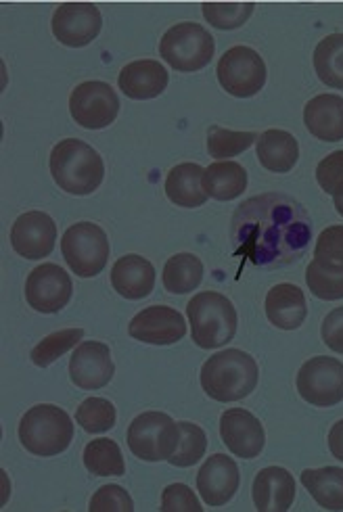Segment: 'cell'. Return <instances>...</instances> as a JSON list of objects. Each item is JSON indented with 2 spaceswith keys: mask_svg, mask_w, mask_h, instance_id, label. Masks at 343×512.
I'll return each mask as SVG.
<instances>
[{
  "mask_svg": "<svg viewBox=\"0 0 343 512\" xmlns=\"http://www.w3.org/2000/svg\"><path fill=\"white\" fill-rule=\"evenodd\" d=\"M203 189L216 201H233L247 189V172L237 161H216L205 168Z\"/></svg>",
  "mask_w": 343,
  "mask_h": 512,
  "instance_id": "26",
  "label": "cell"
},
{
  "mask_svg": "<svg viewBox=\"0 0 343 512\" xmlns=\"http://www.w3.org/2000/svg\"><path fill=\"white\" fill-rule=\"evenodd\" d=\"M306 283L318 299L337 301L343 299V270H327L314 260L306 268Z\"/></svg>",
  "mask_w": 343,
  "mask_h": 512,
  "instance_id": "36",
  "label": "cell"
},
{
  "mask_svg": "<svg viewBox=\"0 0 343 512\" xmlns=\"http://www.w3.org/2000/svg\"><path fill=\"white\" fill-rule=\"evenodd\" d=\"M74 421L63 408L38 404L19 421V441L34 456H57L70 448Z\"/></svg>",
  "mask_w": 343,
  "mask_h": 512,
  "instance_id": "5",
  "label": "cell"
},
{
  "mask_svg": "<svg viewBox=\"0 0 343 512\" xmlns=\"http://www.w3.org/2000/svg\"><path fill=\"white\" fill-rule=\"evenodd\" d=\"M162 281L168 293H174V295L191 293L203 281V264L193 253H178L166 262Z\"/></svg>",
  "mask_w": 343,
  "mask_h": 512,
  "instance_id": "28",
  "label": "cell"
},
{
  "mask_svg": "<svg viewBox=\"0 0 343 512\" xmlns=\"http://www.w3.org/2000/svg\"><path fill=\"white\" fill-rule=\"evenodd\" d=\"M128 333L149 345H172L187 335V322L170 306H151L132 318Z\"/></svg>",
  "mask_w": 343,
  "mask_h": 512,
  "instance_id": "16",
  "label": "cell"
},
{
  "mask_svg": "<svg viewBox=\"0 0 343 512\" xmlns=\"http://www.w3.org/2000/svg\"><path fill=\"white\" fill-rule=\"evenodd\" d=\"M329 450L337 460L343 462V421L335 423L329 431Z\"/></svg>",
  "mask_w": 343,
  "mask_h": 512,
  "instance_id": "42",
  "label": "cell"
},
{
  "mask_svg": "<svg viewBox=\"0 0 343 512\" xmlns=\"http://www.w3.org/2000/svg\"><path fill=\"white\" fill-rule=\"evenodd\" d=\"M51 28L61 44L80 49L99 36L103 17L93 3H63L53 15Z\"/></svg>",
  "mask_w": 343,
  "mask_h": 512,
  "instance_id": "13",
  "label": "cell"
},
{
  "mask_svg": "<svg viewBox=\"0 0 343 512\" xmlns=\"http://www.w3.org/2000/svg\"><path fill=\"white\" fill-rule=\"evenodd\" d=\"M314 262L327 270H343V226L335 224L320 232L314 247Z\"/></svg>",
  "mask_w": 343,
  "mask_h": 512,
  "instance_id": "37",
  "label": "cell"
},
{
  "mask_svg": "<svg viewBox=\"0 0 343 512\" xmlns=\"http://www.w3.org/2000/svg\"><path fill=\"white\" fill-rule=\"evenodd\" d=\"M264 310L272 327H277L281 331H295L302 327L308 316L306 295L300 287H295L291 283H281L268 291Z\"/></svg>",
  "mask_w": 343,
  "mask_h": 512,
  "instance_id": "21",
  "label": "cell"
},
{
  "mask_svg": "<svg viewBox=\"0 0 343 512\" xmlns=\"http://www.w3.org/2000/svg\"><path fill=\"white\" fill-rule=\"evenodd\" d=\"M256 141H258L256 132H235L220 126H212L208 130V153L220 161L231 159L245 153Z\"/></svg>",
  "mask_w": 343,
  "mask_h": 512,
  "instance_id": "31",
  "label": "cell"
},
{
  "mask_svg": "<svg viewBox=\"0 0 343 512\" xmlns=\"http://www.w3.org/2000/svg\"><path fill=\"white\" fill-rule=\"evenodd\" d=\"M241 475L233 458L226 454H214L203 462L197 473V490L208 506H224L231 502L239 490Z\"/></svg>",
  "mask_w": 343,
  "mask_h": 512,
  "instance_id": "17",
  "label": "cell"
},
{
  "mask_svg": "<svg viewBox=\"0 0 343 512\" xmlns=\"http://www.w3.org/2000/svg\"><path fill=\"white\" fill-rule=\"evenodd\" d=\"M191 337L201 349H218L237 335L239 316L233 301L216 291H203L187 304Z\"/></svg>",
  "mask_w": 343,
  "mask_h": 512,
  "instance_id": "4",
  "label": "cell"
},
{
  "mask_svg": "<svg viewBox=\"0 0 343 512\" xmlns=\"http://www.w3.org/2000/svg\"><path fill=\"white\" fill-rule=\"evenodd\" d=\"M310 239L312 220L306 207L283 193L251 197L233 214V253L262 270H277L302 260Z\"/></svg>",
  "mask_w": 343,
  "mask_h": 512,
  "instance_id": "1",
  "label": "cell"
},
{
  "mask_svg": "<svg viewBox=\"0 0 343 512\" xmlns=\"http://www.w3.org/2000/svg\"><path fill=\"white\" fill-rule=\"evenodd\" d=\"M178 427L180 441L176 452L170 458V464L180 469L193 467V464H197L203 458L205 450H208V435H205V431L195 423H178Z\"/></svg>",
  "mask_w": 343,
  "mask_h": 512,
  "instance_id": "33",
  "label": "cell"
},
{
  "mask_svg": "<svg viewBox=\"0 0 343 512\" xmlns=\"http://www.w3.org/2000/svg\"><path fill=\"white\" fill-rule=\"evenodd\" d=\"M214 51V36L193 21L176 23L159 42V53L176 72H199L212 61Z\"/></svg>",
  "mask_w": 343,
  "mask_h": 512,
  "instance_id": "6",
  "label": "cell"
},
{
  "mask_svg": "<svg viewBox=\"0 0 343 512\" xmlns=\"http://www.w3.org/2000/svg\"><path fill=\"white\" fill-rule=\"evenodd\" d=\"M314 69L320 82L343 90V34H331L318 42Z\"/></svg>",
  "mask_w": 343,
  "mask_h": 512,
  "instance_id": "29",
  "label": "cell"
},
{
  "mask_svg": "<svg viewBox=\"0 0 343 512\" xmlns=\"http://www.w3.org/2000/svg\"><path fill=\"white\" fill-rule=\"evenodd\" d=\"M57 243L55 220L44 212H26L11 228V245L26 260H42Z\"/></svg>",
  "mask_w": 343,
  "mask_h": 512,
  "instance_id": "14",
  "label": "cell"
},
{
  "mask_svg": "<svg viewBox=\"0 0 343 512\" xmlns=\"http://www.w3.org/2000/svg\"><path fill=\"white\" fill-rule=\"evenodd\" d=\"M116 366L111 360L109 345L101 341H86L76 347L70 360V377L80 389H101L111 379Z\"/></svg>",
  "mask_w": 343,
  "mask_h": 512,
  "instance_id": "18",
  "label": "cell"
},
{
  "mask_svg": "<svg viewBox=\"0 0 343 512\" xmlns=\"http://www.w3.org/2000/svg\"><path fill=\"white\" fill-rule=\"evenodd\" d=\"M320 335H323V341L329 349H333L337 354H343V308L329 312V316L323 320Z\"/></svg>",
  "mask_w": 343,
  "mask_h": 512,
  "instance_id": "41",
  "label": "cell"
},
{
  "mask_svg": "<svg viewBox=\"0 0 343 512\" xmlns=\"http://www.w3.org/2000/svg\"><path fill=\"white\" fill-rule=\"evenodd\" d=\"M256 153L268 172L285 174L291 172L300 159V145L295 136L285 130H266L258 136Z\"/></svg>",
  "mask_w": 343,
  "mask_h": 512,
  "instance_id": "24",
  "label": "cell"
},
{
  "mask_svg": "<svg viewBox=\"0 0 343 512\" xmlns=\"http://www.w3.org/2000/svg\"><path fill=\"white\" fill-rule=\"evenodd\" d=\"M88 508L90 512H132L134 502L122 485H103Z\"/></svg>",
  "mask_w": 343,
  "mask_h": 512,
  "instance_id": "38",
  "label": "cell"
},
{
  "mask_svg": "<svg viewBox=\"0 0 343 512\" xmlns=\"http://www.w3.org/2000/svg\"><path fill=\"white\" fill-rule=\"evenodd\" d=\"M205 170L199 164H180L170 170L166 178V195L174 205L180 207H201L208 201V193L203 189Z\"/></svg>",
  "mask_w": 343,
  "mask_h": 512,
  "instance_id": "25",
  "label": "cell"
},
{
  "mask_svg": "<svg viewBox=\"0 0 343 512\" xmlns=\"http://www.w3.org/2000/svg\"><path fill=\"white\" fill-rule=\"evenodd\" d=\"M74 293L72 278L57 264L34 268L26 281V299L32 310L40 314H57L70 304Z\"/></svg>",
  "mask_w": 343,
  "mask_h": 512,
  "instance_id": "12",
  "label": "cell"
},
{
  "mask_svg": "<svg viewBox=\"0 0 343 512\" xmlns=\"http://www.w3.org/2000/svg\"><path fill=\"white\" fill-rule=\"evenodd\" d=\"M302 485L318 502V506L335 512L343 510V469H308L302 473Z\"/></svg>",
  "mask_w": 343,
  "mask_h": 512,
  "instance_id": "27",
  "label": "cell"
},
{
  "mask_svg": "<svg viewBox=\"0 0 343 512\" xmlns=\"http://www.w3.org/2000/svg\"><path fill=\"white\" fill-rule=\"evenodd\" d=\"M220 437L228 450L245 460L260 456L266 444L260 418L243 408H231L220 416Z\"/></svg>",
  "mask_w": 343,
  "mask_h": 512,
  "instance_id": "15",
  "label": "cell"
},
{
  "mask_svg": "<svg viewBox=\"0 0 343 512\" xmlns=\"http://www.w3.org/2000/svg\"><path fill=\"white\" fill-rule=\"evenodd\" d=\"M220 86L237 99H249L258 95L266 84V63L249 46H233L218 61Z\"/></svg>",
  "mask_w": 343,
  "mask_h": 512,
  "instance_id": "9",
  "label": "cell"
},
{
  "mask_svg": "<svg viewBox=\"0 0 343 512\" xmlns=\"http://www.w3.org/2000/svg\"><path fill=\"white\" fill-rule=\"evenodd\" d=\"M304 124L318 141H343V97L318 95L308 101L304 107Z\"/></svg>",
  "mask_w": 343,
  "mask_h": 512,
  "instance_id": "22",
  "label": "cell"
},
{
  "mask_svg": "<svg viewBox=\"0 0 343 512\" xmlns=\"http://www.w3.org/2000/svg\"><path fill=\"white\" fill-rule=\"evenodd\" d=\"M111 285L126 299H143L155 287V268L143 255H124L111 268Z\"/></svg>",
  "mask_w": 343,
  "mask_h": 512,
  "instance_id": "23",
  "label": "cell"
},
{
  "mask_svg": "<svg viewBox=\"0 0 343 512\" xmlns=\"http://www.w3.org/2000/svg\"><path fill=\"white\" fill-rule=\"evenodd\" d=\"M61 253L67 266L80 278H93L105 270L111 247L101 226L93 222H78L65 230Z\"/></svg>",
  "mask_w": 343,
  "mask_h": 512,
  "instance_id": "8",
  "label": "cell"
},
{
  "mask_svg": "<svg viewBox=\"0 0 343 512\" xmlns=\"http://www.w3.org/2000/svg\"><path fill=\"white\" fill-rule=\"evenodd\" d=\"M333 203H335L337 214H339V216H343V184H341L339 189L333 193Z\"/></svg>",
  "mask_w": 343,
  "mask_h": 512,
  "instance_id": "43",
  "label": "cell"
},
{
  "mask_svg": "<svg viewBox=\"0 0 343 512\" xmlns=\"http://www.w3.org/2000/svg\"><path fill=\"white\" fill-rule=\"evenodd\" d=\"M178 441L180 427L164 412H143L128 427V448L145 462L170 460Z\"/></svg>",
  "mask_w": 343,
  "mask_h": 512,
  "instance_id": "7",
  "label": "cell"
},
{
  "mask_svg": "<svg viewBox=\"0 0 343 512\" xmlns=\"http://www.w3.org/2000/svg\"><path fill=\"white\" fill-rule=\"evenodd\" d=\"M260 368L241 349H224L201 368V387L216 402H239L256 389Z\"/></svg>",
  "mask_w": 343,
  "mask_h": 512,
  "instance_id": "2",
  "label": "cell"
},
{
  "mask_svg": "<svg viewBox=\"0 0 343 512\" xmlns=\"http://www.w3.org/2000/svg\"><path fill=\"white\" fill-rule=\"evenodd\" d=\"M316 180L327 195L333 193L343 184V151H335L320 161L316 168Z\"/></svg>",
  "mask_w": 343,
  "mask_h": 512,
  "instance_id": "40",
  "label": "cell"
},
{
  "mask_svg": "<svg viewBox=\"0 0 343 512\" xmlns=\"http://www.w3.org/2000/svg\"><path fill=\"white\" fill-rule=\"evenodd\" d=\"M162 508L164 512H201L203 506L193 494V490L185 483H172L162 494Z\"/></svg>",
  "mask_w": 343,
  "mask_h": 512,
  "instance_id": "39",
  "label": "cell"
},
{
  "mask_svg": "<svg viewBox=\"0 0 343 512\" xmlns=\"http://www.w3.org/2000/svg\"><path fill=\"white\" fill-rule=\"evenodd\" d=\"M205 21L218 30H237L254 13V3H205L201 5Z\"/></svg>",
  "mask_w": 343,
  "mask_h": 512,
  "instance_id": "35",
  "label": "cell"
},
{
  "mask_svg": "<svg viewBox=\"0 0 343 512\" xmlns=\"http://www.w3.org/2000/svg\"><path fill=\"white\" fill-rule=\"evenodd\" d=\"M51 174L59 189L84 197L101 186L105 164L101 155L80 138H65L51 151Z\"/></svg>",
  "mask_w": 343,
  "mask_h": 512,
  "instance_id": "3",
  "label": "cell"
},
{
  "mask_svg": "<svg viewBox=\"0 0 343 512\" xmlns=\"http://www.w3.org/2000/svg\"><path fill=\"white\" fill-rule=\"evenodd\" d=\"M84 337L82 329H65V331H57L49 337H44L34 349H32V362L38 368H47L51 366L55 360H59L63 354L70 352L72 347H76Z\"/></svg>",
  "mask_w": 343,
  "mask_h": 512,
  "instance_id": "34",
  "label": "cell"
},
{
  "mask_svg": "<svg viewBox=\"0 0 343 512\" xmlns=\"http://www.w3.org/2000/svg\"><path fill=\"white\" fill-rule=\"evenodd\" d=\"M297 393L312 406L329 408L343 402V362L316 356L297 372Z\"/></svg>",
  "mask_w": 343,
  "mask_h": 512,
  "instance_id": "10",
  "label": "cell"
},
{
  "mask_svg": "<svg viewBox=\"0 0 343 512\" xmlns=\"http://www.w3.org/2000/svg\"><path fill=\"white\" fill-rule=\"evenodd\" d=\"M251 496L260 512H287L295 500V479L283 467L262 469L254 479Z\"/></svg>",
  "mask_w": 343,
  "mask_h": 512,
  "instance_id": "20",
  "label": "cell"
},
{
  "mask_svg": "<svg viewBox=\"0 0 343 512\" xmlns=\"http://www.w3.org/2000/svg\"><path fill=\"white\" fill-rule=\"evenodd\" d=\"M84 467L97 477H122L126 473L120 446L107 437L90 441L84 448Z\"/></svg>",
  "mask_w": 343,
  "mask_h": 512,
  "instance_id": "30",
  "label": "cell"
},
{
  "mask_svg": "<svg viewBox=\"0 0 343 512\" xmlns=\"http://www.w3.org/2000/svg\"><path fill=\"white\" fill-rule=\"evenodd\" d=\"M170 82L168 69L153 59L128 63L118 78V86L132 101H149L162 95Z\"/></svg>",
  "mask_w": 343,
  "mask_h": 512,
  "instance_id": "19",
  "label": "cell"
},
{
  "mask_svg": "<svg viewBox=\"0 0 343 512\" xmlns=\"http://www.w3.org/2000/svg\"><path fill=\"white\" fill-rule=\"evenodd\" d=\"M118 412L109 400L103 398H88L76 410V423L86 433H105L116 427Z\"/></svg>",
  "mask_w": 343,
  "mask_h": 512,
  "instance_id": "32",
  "label": "cell"
},
{
  "mask_svg": "<svg viewBox=\"0 0 343 512\" xmlns=\"http://www.w3.org/2000/svg\"><path fill=\"white\" fill-rule=\"evenodd\" d=\"M70 113L78 126L86 130H101L116 122L120 99L116 90L105 82H82L70 97Z\"/></svg>",
  "mask_w": 343,
  "mask_h": 512,
  "instance_id": "11",
  "label": "cell"
}]
</instances>
